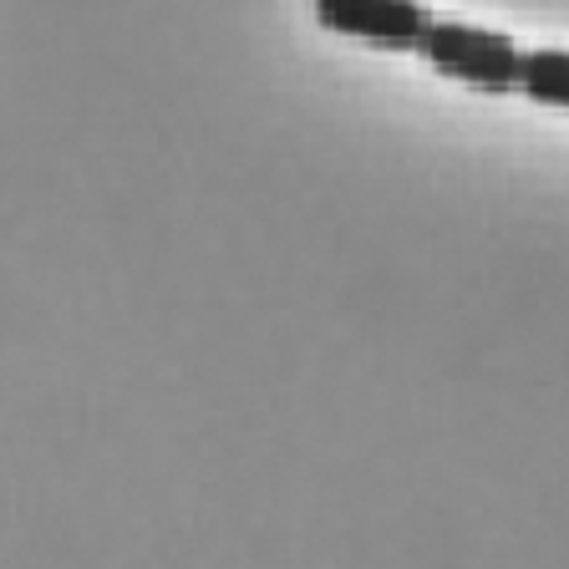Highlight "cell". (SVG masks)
<instances>
[{
    "label": "cell",
    "instance_id": "cell-1",
    "mask_svg": "<svg viewBox=\"0 0 569 569\" xmlns=\"http://www.w3.org/2000/svg\"><path fill=\"white\" fill-rule=\"evenodd\" d=\"M417 51L427 57V67H438L452 82H468L478 92H519L523 47L503 31H488V26H473V21H452V16H432Z\"/></svg>",
    "mask_w": 569,
    "mask_h": 569
},
{
    "label": "cell",
    "instance_id": "cell-2",
    "mask_svg": "<svg viewBox=\"0 0 569 569\" xmlns=\"http://www.w3.org/2000/svg\"><path fill=\"white\" fill-rule=\"evenodd\" d=\"M316 21L326 26V31L371 41V47L417 51L422 31L432 26V11H427V6H412V0H320Z\"/></svg>",
    "mask_w": 569,
    "mask_h": 569
},
{
    "label": "cell",
    "instance_id": "cell-3",
    "mask_svg": "<svg viewBox=\"0 0 569 569\" xmlns=\"http://www.w3.org/2000/svg\"><path fill=\"white\" fill-rule=\"evenodd\" d=\"M519 92L545 107H569V47H533L519 61Z\"/></svg>",
    "mask_w": 569,
    "mask_h": 569
}]
</instances>
